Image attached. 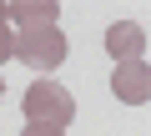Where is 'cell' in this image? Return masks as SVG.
Returning <instances> with one entry per match:
<instances>
[{
    "label": "cell",
    "instance_id": "cell-8",
    "mask_svg": "<svg viewBox=\"0 0 151 136\" xmlns=\"http://www.w3.org/2000/svg\"><path fill=\"white\" fill-rule=\"evenodd\" d=\"M0 25H10V20H5V0H0Z\"/></svg>",
    "mask_w": 151,
    "mask_h": 136
},
{
    "label": "cell",
    "instance_id": "cell-9",
    "mask_svg": "<svg viewBox=\"0 0 151 136\" xmlns=\"http://www.w3.org/2000/svg\"><path fill=\"white\" fill-rule=\"evenodd\" d=\"M0 96H5V81H0Z\"/></svg>",
    "mask_w": 151,
    "mask_h": 136
},
{
    "label": "cell",
    "instance_id": "cell-7",
    "mask_svg": "<svg viewBox=\"0 0 151 136\" xmlns=\"http://www.w3.org/2000/svg\"><path fill=\"white\" fill-rule=\"evenodd\" d=\"M15 55V35H10V25H0V60H10Z\"/></svg>",
    "mask_w": 151,
    "mask_h": 136
},
{
    "label": "cell",
    "instance_id": "cell-2",
    "mask_svg": "<svg viewBox=\"0 0 151 136\" xmlns=\"http://www.w3.org/2000/svg\"><path fill=\"white\" fill-rule=\"evenodd\" d=\"M15 60L35 65V71H55V65L65 60V35H60V25L20 30V35H15Z\"/></svg>",
    "mask_w": 151,
    "mask_h": 136
},
{
    "label": "cell",
    "instance_id": "cell-3",
    "mask_svg": "<svg viewBox=\"0 0 151 136\" xmlns=\"http://www.w3.org/2000/svg\"><path fill=\"white\" fill-rule=\"evenodd\" d=\"M111 91H116L126 106H141V101L151 96V71H146V60H121L116 76H111Z\"/></svg>",
    "mask_w": 151,
    "mask_h": 136
},
{
    "label": "cell",
    "instance_id": "cell-4",
    "mask_svg": "<svg viewBox=\"0 0 151 136\" xmlns=\"http://www.w3.org/2000/svg\"><path fill=\"white\" fill-rule=\"evenodd\" d=\"M106 50L116 55V65H121V60H141V50H146V30H141L136 20H116V25L106 30Z\"/></svg>",
    "mask_w": 151,
    "mask_h": 136
},
{
    "label": "cell",
    "instance_id": "cell-1",
    "mask_svg": "<svg viewBox=\"0 0 151 136\" xmlns=\"http://www.w3.org/2000/svg\"><path fill=\"white\" fill-rule=\"evenodd\" d=\"M25 121H45V126H60L65 131V121H76L70 91L55 86V81H30L25 86Z\"/></svg>",
    "mask_w": 151,
    "mask_h": 136
},
{
    "label": "cell",
    "instance_id": "cell-6",
    "mask_svg": "<svg viewBox=\"0 0 151 136\" xmlns=\"http://www.w3.org/2000/svg\"><path fill=\"white\" fill-rule=\"evenodd\" d=\"M20 136H65V131H60V126H45V121H25Z\"/></svg>",
    "mask_w": 151,
    "mask_h": 136
},
{
    "label": "cell",
    "instance_id": "cell-5",
    "mask_svg": "<svg viewBox=\"0 0 151 136\" xmlns=\"http://www.w3.org/2000/svg\"><path fill=\"white\" fill-rule=\"evenodd\" d=\"M60 5L55 0H10L5 5V20H15L20 30H35V25H55Z\"/></svg>",
    "mask_w": 151,
    "mask_h": 136
}]
</instances>
